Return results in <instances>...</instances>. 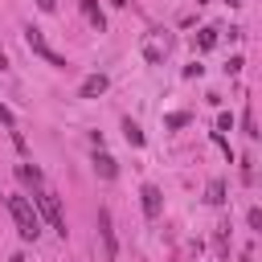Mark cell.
I'll use <instances>...</instances> for the list:
<instances>
[{"mask_svg": "<svg viewBox=\"0 0 262 262\" xmlns=\"http://www.w3.org/2000/svg\"><path fill=\"white\" fill-rule=\"evenodd\" d=\"M4 205H8V213H12L16 233H20L25 242H37V237H41V213L33 209V201H29V196H4Z\"/></svg>", "mask_w": 262, "mask_h": 262, "instance_id": "cell-1", "label": "cell"}, {"mask_svg": "<svg viewBox=\"0 0 262 262\" xmlns=\"http://www.w3.org/2000/svg\"><path fill=\"white\" fill-rule=\"evenodd\" d=\"M33 205H37V213H41V217H45V221H49V225L61 233V237L70 233V229H66V213H61V201H57V192H53L45 180L33 188Z\"/></svg>", "mask_w": 262, "mask_h": 262, "instance_id": "cell-2", "label": "cell"}, {"mask_svg": "<svg viewBox=\"0 0 262 262\" xmlns=\"http://www.w3.org/2000/svg\"><path fill=\"white\" fill-rule=\"evenodd\" d=\"M25 45H29V49H33L37 57H45V61H49L53 70H66V66H70V61L61 57V53H53V49H49V41L41 37V29H33V25L25 29Z\"/></svg>", "mask_w": 262, "mask_h": 262, "instance_id": "cell-3", "label": "cell"}, {"mask_svg": "<svg viewBox=\"0 0 262 262\" xmlns=\"http://www.w3.org/2000/svg\"><path fill=\"white\" fill-rule=\"evenodd\" d=\"M98 237H102V258H106V262H115V258H119V242H115L111 209H98Z\"/></svg>", "mask_w": 262, "mask_h": 262, "instance_id": "cell-4", "label": "cell"}, {"mask_svg": "<svg viewBox=\"0 0 262 262\" xmlns=\"http://www.w3.org/2000/svg\"><path fill=\"white\" fill-rule=\"evenodd\" d=\"M139 196H143V213H147V217H160V205H164V192H160L156 184H143V192H139Z\"/></svg>", "mask_w": 262, "mask_h": 262, "instance_id": "cell-5", "label": "cell"}, {"mask_svg": "<svg viewBox=\"0 0 262 262\" xmlns=\"http://www.w3.org/2000/svg\"><path fill=\"white\" fill-rule=\"evenodd\" d=\"M106 90V74H90L82 86H78V98H98Z\"/></svg>", "mask_w": 262, "mask_h": 262, "instance_id": "cell-6", "label": "cell"}, {"mask_svg": "<svg viewBox=\"0 0 262 262\" xmlns=\"http://www.w3.org/2000/svg\"><path fill=\"white\" fill-rule=\"evenodd\" d=\"M94 172H98L102 180H115V176H119V168H115V160H111L106 151H98V156H94Z\"/></svg>", "mask_w": 262, "mask_h": 262, "instance_id": "cell-7", "label": "cell"}, {"mask_svg": "<svg viewBox=\"0 0 262 262\" xmlns=\"http://www.w3.org/2000/svg\"><path fill=\"white\" fill-rule=\"evenodd\" d=\"M82 12H86V20H90L94 29H106V16H102V8H98V0H82Z\"/></svg>", "mask_w": 262, "mask_h": 262, "instance_id": "cell-8", "label": "cell"}, {"mask_svg": "<svg viewBox=\"0 0 262 262\" xmlns=\"http://www.w3.org/2000/svg\"><path fill=\"white\" fill-rule=\"evenodd\" d=\"M16 176H20V184H29V188H37L45 176H41V168H29V164H16Z\"/></svg>", "mask_w": 262, "mask_h": 262, "instance_id": "cell-9", "label": "cell"}, {"mask_svg": "<svg viewBox=\"0 0 262 262\" xmlns=\"http://www.w3.org/2000/svg\"><path fill=\"white\" fill-rule=\"evenodd\" d=\"M205 201H209V205H225V180H209Z\"/></svg>", "mask_w": 262, "mask_h": 262, "instance_id": "cell-10", "label": "cell"}, {"mask_svg": "<svg viewBox=\"0 0 262 262\" xmlns=\"http://www.w3.org/2000/svg\"><path fill=\"white\" fill-rule=\"evenodd\" d=\"M217 45V29H201V37H196V49H213Z\"/></svg>", "mask_w": 262, "mask_h": 262, "instance_id": "cell-11", "label": "cell"}, {"mask_svg": "<svg viewBox=\"0 0 262 262\" xmlns=\"http://www.w3.org/2000/svg\"><path fill=\"white\" fill-rule=\"evenodd\" d=\"M123 135H127V143H135V147H139V143H143V131H139V127H135V123H131V119H127V123H123Z\"/></svg>", "mask_w": 262, "mask_h": 262, "instance_id": "cell-12", "label": "cell"}, {"mask_svg": "<svg viewBox=\"0 0 262 262\" xmlns=\"http://www.w3.org/2000/svg\"><path fill=\"white\" fill-rule=\"evenodd\" d=\"M242 131L250 135V139H258V127H254V111L246 106V115H242Z\"/></svg>", "mask_w": 262, "mask_h": 262, "instance_id": "cell-13", "label": "cell"}, {"mask_svg": "<svg viewBox=\"0 0 262 262\" xmlns=\"http://www.w3.org/2000/svg\"><path fill=\"white\" fill-rule=\"evenodd\" d=\"M164 123H168V127H184V123H188V115H184V111H176V115H168Z\"/></svg>", "mask_w": 262, "mask_h": 262, "instance_id": "cell-14", "label": "cell"}, {"mask_svg": "<svg viewBox=\"0 0 262 262\" xmlns=\"http://www.w3.org/2000/svg\"><path fill=\"white\" fill-rule=\"evenodd\" d=\"M246 221H250V229H262V209H250Z\"/></svg>", "mask_w": 262, "mask_h": 262, "instance_id": "cell-15", "label": "cell"}, {"mask_svg": "<svg viewBox=\"0 0 262 262\" xmlns=\"http://www.w3.org/2000/svg\"><path fill=\"white\" fill-rule=\"evenodd\" d=\"M0 123H4V127H8V131H12V127H16V119H12V111H8V106H0Z\"/></svg>", "mask_w": 262, "mask_h": 262, "instance_id": "cell-16", "label": "cell"}, {"mask_svg": "<svg viewBox=\"0 0 262 262\" xmlns=\"http://www.w3.org/2000/svg\"><path fill=\"white\" fill-rule=\"evenodd\" d=\"M233 127V115H217V131H229Z\"/></svg>", "mask_w": 262, "mask_h": 262, "instance_id": "cell-17", "label": "cell"}, {"mask_svg": "<svg viewBox=\"0 0 262 262\" xmlns=\"http://www.w3.org/2000/svg\"><path fill=\"white\" fill-rule=\"evenodd\" d=\"M37 8H41V12H53V8H57V0H37Z\"/></svg>", "mask_w": 262, "mask_h": 262, "instance_id": "cell-18", "label": "cell"}, {"mask_svg": "<svg viewBox=\"0 0 262 262\" xmlns=\"http://www.w3.org/2000/svg\"><path fill=\"white\" fill-rule=\"evenodd\" d=\"M4 66H8V57H4V49H0V70H4Z\"/></svg>", "mask_w": 262, "mask_h": 262, "instance_id": "cell-19", "label": "cell"}, {"mask_svg": "<svg viewBox=\"0 0 262 262\" xmlns=\"http://www.w3.org/2000/svg\"><path fill=\"white\" fill-rule=\"evenodd\" d=\"M237 4H242V0H229V8H237Z\"/></svg>", "mask_w": 262, "mask_h": 262, "instance_id": "cell-20", "label": "cell"}]
</instances>
